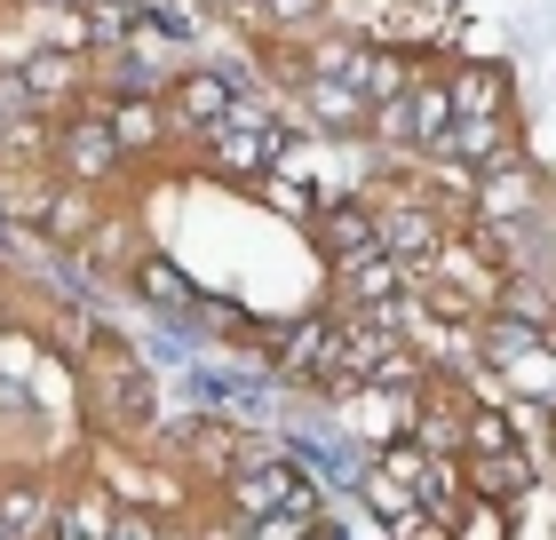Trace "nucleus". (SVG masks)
Segmentation results:
<instances>
[{
    "instance_id": "1",
    "label": "nucleus",
    "mask_w": 556,
    "mask_h": 540,
    "mask_svg": "<svg viewBox=\"0 0 556 540\" xmlns=\"http://www.w3.org/2000/svg\"><path fill=\"white\" fill-rule=\"evenodd\" d=\"M80 405H88V422L104 437H119V445L151 437V422H160V405H151V366L112 326H96L88 350H80Z\"/></svg>"
},
{
    "instance_id": "2",
    "label": "nucleus",
    "mask_w": 556,
    "mask_h": 540,
    "mask_svg": "<svg viewBox=\"0 0 556 540\" xmlns=\"http://www.w3.org/2000/svg\"><path fill=\"white\" fill-rule=\"evenodd\" d=\"M128 167V151H119L112 120H104V96H80V104L56 112V136H48V175H64V184H112V175Z\"/></svg>"
},
{
    "instance_id": "3",
    "label": "nucleus",
    "mask_w": 556,
    "mask_h": 540,
    "mask_svg": "<svg viewBox=\"0 0 556 540\" xmlns=\"http://www.w3.org/2000/svg\"><path fill=\"white\" fill-rule=\"evenodd\" d=\"M223 501H231V517L247 525V517H263V508H287V501L318 508V485L287 453H239L231 469H223Z\"/></svg>"
},
{
    "instance_id": "4",
    "label": "nucleus",
    "mask_w": 556,
    "mask_h": 540,
    "mask_svg": "<svg viewBox=\"0 0 556 540\" xmlns=\"http://www.w3.org/2000/svg\"><path fill=\"white\" fill-rule=\"evenodd\" d=\"M477 366H493L501 381H517V390H548V381H556L548 326H525V318L485 311V318H477Z\"/></svg>"
},
{
    "instance_id": "5",
    "label": "nucleus",
    "mask_w": 556,
    "mask_h": 540,
    "mask_svg": "<svg viewBox=\"0 0 556 540\" xmlns=\"http://www.w3.org/2000/svg\"><path fill=\"white\" fill-rule=\"evenodd\" d=\"M541 199H548V175H541V167H525L517 151H509V160H493V167H477V175H469V223L525 230V223L541 215Z\"/></svg>"
},
{
    "instance_id": "6",
    "label": "nucleus",
    "mask_w": 556,
    "mask_h": 540,
    "mask_svg": "<svg viewBox=\"0 0 556 540\" xmlns=\"http://www.w3.org/2000/svg\"><path fill=\"white\" fill-rule=\"evenodd\" d=\"M287 151V127H255V120H223V127H207L199 136V167L207 175H223V184H255V175Z\"/></svg>"
},
{
    "instance_id": "7",
    "label": "nucleus",
    "mask_w": 556,
    "mask_h": 540,
    "mask_svg": "<svg viewBox=\"0 0 556 540\" xmlns=\"http://www.w3.org/2000/svg\"><path fill=\"white\" fill-rule=\"evenodd\" d=\"M16 80H24V96H33V112H64V104H80V96H88V80H96V56H88V48L48 40V48H24Z\"/></svg>"
},
{
    "instance_id": "8",
    "label": "nucleus",
    "mask_w": 556,
    "mask_h": 540,
    "mask_svg": "<svg viewBox=\"0 0 556 540\" xmlns=\"http://www.w3.org/2000/svg\"><path fill=\"white\" fill-rule=\"evenodd\" d=\"M160 104H167V127L175 136H207V127H223L231 120V104H239V88L223 80V72H175V80L160 88Z\"/></svg>"
},
{
    "instance_id": "9",
    "label": "nucleus",
    "mask_w": 556,
    "mask_h": 540,
    "mask_svg": "<svg viewBox=\"0 0 556 540\" xmlns=\"http://www.w3.org/2000/svg\"><path fill=\"white\" fill-rule=\"evenodd\" d=\"M517 151V112H453L445 127V143L429 151V160H453V167H493V160H509Z\"/></svg>"
},
{
    "instance_id": "10",
    "label": "nucleus",
    "mask_w": 556,
    "mask_h": 540,
    "mask_svg": "<svg viewBox=\"0 0 556 540\" xmlns=\"http://www.w3.org/2000/svg\"><path fill=\"white\" fill-rule=\"evenodd\" d=\"M445 239H453V230H445V208H429V199H406L397 215H382V247L406 263V278H421L429 263H438Z\"/></svg>"
},
{
    "instance_id": "11",
    "label": "nucleus",
    "mask_w": 556,
    "mask_h": 540,
    "mask_svg": "<svg viewBox=\"0 0 556 540\" xmlns=\"http://www.w3.org/2000/svg\"><path fill=\"white\" fill-rule=\"evenodd\" d=\"M294 96L311 104V127H318V136H374V104L358 96V80H342V72H311Z\"/></svg>"
},
{
    "instance_id": "12",
    "label": "nucleus",
    "mask_w": 556,
    "mask_h": 540,
    "mask_svg": "<svg viewBox=\"0 0 556 540\" xmlns=\"http://www.w3.org/2000/svg\"><path fill=\"white\" fill-rule=\"evenodd\" d=\"M350 80H358V96L366 104H397L421 72H414V56H406V40H358V56H350Z\"/></svg>"
},
{
    "instance_id": "13",
    "label": "nucleus",
    "mask_w": 556,
    "mask_h": 540,
    "mask_svg": "<svg viewBox=\"0 0 556 540\" xmlns=\"http://www.w3.org/2000/svg\"><path fill=\"white\" fill-rule=\"evenodd\" d=\"M318 254L326 263H350V254H366V247H382V215L366 208V199H334V208H318Z\"/></svg>"
},
{
    "instance_id": "14",
    "label": "nucleus",
    "mask_w": 556,
    "mask_h": 540,
    "mask_svg": "<svg viewBox=\"0 0 556 540\" xmlns=\"http://www.w3.org/2000/svg\"><path fill=\"white\" fill-rule=\"evenodd\" d=\"M104 120H112V136H119L128 160H143V151H160V143L175 136L160 96H104Z\"/></svg>"
},
{
    "instance_id": "15",
    "label": "nucleus",
    "mask_w": 556,
    "mask_h": 540,
    "mask_svg": "<svg viewBox=\"0 0 556 540\" xmlns=\"http://www.w3.org/2000/svg\"><path fill=\"white\" fill-rule=\"evenodd\" d=\"M453 112H517V72L477 56V64H453Z\"/></svg>"
},
{
    "instance_id": "16",
    "label": "nucleus",
    "mask_w": 556,
    "mask_h": 540,
    "mask_svg": "<svg viewBox=\"0 0 556 540\" xmlns=\"http://www.w3.org/2000/svg\"><path fill=\"white\" fill-rule=\"evenodd\" d=\"M334 278H342V311H358V302H382V294L406 287V263H397L390 247H366V254H350V263H334Z\"/></svg>"
},
{
    "instance_id": "17",
    "label": "nucleus",
    "mask_w": 556,
    "mask_h": 540,
    "mask_svg": "<svg viewBox=\"0 0 556 540\" xmlns=\"http://www.w3.org/2000/svg\"><path fill=\"white\" fill-rule=\"evenodd\" d=\"M462 461H469V493H493V501H525V493H533V453H525V445L462 453Z\"/></svg>"
},
{
    "instance_id": "18",
    "label": "nucleus",
    "mask_w": 556,
    "mask_h": 540,
    "mask_svg": "<svg viewBox=\"0 0 556 540\" xmlns=\"http://www.w3.org/2000/svg\"><path fill=\"white\" fill-rule=\"evenodd\" d=\"M128 278H136V294L151 302V311H167V318H191V302H199V287H191V278L184 271H175L167 263V254H136V263H128Z\"/></svg>"
},
{
    "instance_id": "19",
    "label": "nucleus",
    "mask_w": 556,
    "mask_h": 540,
    "mask_svg": "<svg viewBox=\"0 0 556 540\" xmlns=\"http://www.w3.org/2000/svg\"><path fill=\"white\" fill-rule=\"evenodd\" d=\"M33 230H48L56 247H88V230H96V199H88V184H64V175H56V191H48V208H40Z\"/></svg>"
},
{
    "instance_id": "20",
    "label": "nucleus",
    "mask_w": 556,
    "mask_h": 540,
    "mask_svg": "<svg viewBox=\"0 0 556 540\" xmlns=\"http://www.w3.org/2000/svg\"><path fill=\"white\" fill-rule=\"evenodd\" d=\"M462 501H469V461H462V453H429V461H421V508L453 532Z\"/></svg>"
},
{
    "instance_id": "21",
    "label": "nucleus",
    "mask_w": 556,
    "mask_h": 540,
    "mask_svg": "<svg viewBox=\"0 0 556 540\" xmlns=\"http://www.w3.org/2000/svg\"><path fill=\"white\" fill-rule=\"evenodd\" d=\"M167 453H191V469L223 485V469L239 461V437L223 422H184V429H167Z\"/></svg>"
},
{
    "instance_id": "22",
    "label": "nucleus",
    "mask_w": 556,
    "mask_h": 540,
    "mask_svg": "<svg viewBox=\"0 0 556 540\" xmlns=\"http://www.w3.org/2000/svg\"><path fill=\"white\" fill-rule=\"evenodd\" d=\"M112 517H119V493L112 485H72V501L56 508V517H48V532H64V540H80V532H112Z\"/></svg>"
},
{
    "instance_id": "23",
    "label": "nucleus",
    "mask_w": 556,
    "mask_h": 540,
    "mask_svg": "<svg viewBox=\"0 0 556 540\" xmlns=\"http://www.w3.org/2000/svg\"><path fill=\"white\" fill-rule=\"evenodd\" d=\"M445 127H453V88L445 80H414L406 88V136H414V151H438Z\"/></svg>"
},
{
    "instance_id": "24",
    "label": "nucleus",
    "mask_w": 556,
    "mask_h": 540,
    "mask_svg": "<svg viewBox=\"0 0 556 540\" xmlns=\"http://www.w3.org/2000/svg\"><path fill=\"white\" fill-rule=\"evenodd\" d=\"M501 445H525L509 405H462V453H501Z\"/></svg>"
},
{
    "instance_id": "25",
    "label": "nucleus",
    "mask_w": 556,
    "mask_h": 540,
    "mask_svg": "<svg viewBox=\"0 0 556 540\" xmlns=\"http://www.w3.org/2000/svg\"><path fill=\"white\" fill-rule=\"evenodd\" d=\"M48 485L40 477H16V485H0V532H48Z\"/></svg>"
},
{
    "instance_id": "26",
    "label": "nucleus",
    "mask_w": 556,
    "mask_h": 540,
    "mask_svg": "<svg viewBox=\"0 0 556 540\" xmlns=\"http://www.w3.org/2000/svg\"><path fill=\"white\" fill-rule=\"evenodd\" d=\"M247 191H255L263 208H278V215H302V223H311V215L326 208V199L311 191V175H302V167H294V175H255Z\"/></svg>"
},
{
    "instance_id": "27",
    "label": "nucleus",
    "mask_w": 556,
    "mask_h": 540,
    "mask_svg": "<svg viewBox=\"0 0 556 540\" xmlns=\"http://www.w3.org/2000/svg\"><path fill=\"white\" fill-rule=\"evenodd\" d=\"M263 16L270 24H311V16H326V0H263Z\"/></svg>"
},
{
    "instance_id": "28",
    "label": "nucleus",
    "mask_w": 556,
    "mask_h": 540,
    "mask_svg": "<svg viewBox=\"0 0 556 540\" xmlns=\"http://www.w3.org/2000/svg\"><path fill=\"white\" fill-rule=\"evenodd\" d=\"M112 532H119V540H143V532H160V517H151V508H128V501H119Z\"/></svg>"
}]
</instances>
